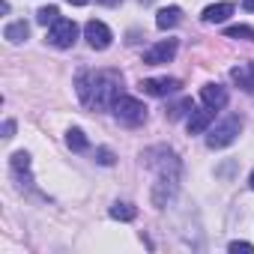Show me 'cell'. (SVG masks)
Listing matches in <instances>:
<instances>
[{
	"label": "cell",
	"instance_id": "ffe728a7",
	"mask_svg": "<svg viewBox=\"0 0 254 254\" xmlns=\"http://www.w3.org/2000/svg\"><path fill=\"white\" fill-rule=\"evenodd\" d=\"M96 162H99V165H114V153L102 147V150H96Z\"/></svg>",
	"mask_w": 254,
	"mask_h": 254
},
{
	"label": "cell",
	"instance_id": "ac0fdd59",
	"mask_svg": "<svg viewBox=\"0 0 254 254\" xmlns=\"http://www.w3.org/2000/svg\"><path fill=\"white\" fill-rule=\"evenodd\" d=\"M227 36H230V39H248V42H254V27L236 24V27H227Z\"/></svg>",
	"mask_w": 254,
	"mask_h": 254
},
{
	"label": "cell",
	"instance_id": "8fae6325",
	"mask_svg": "<svg viewBox=\"0 0 254 254\" xmlns=\"http://www.w3.org/2000/svg\"><path fill=\"white\" fill-rule=\"evenodd\" d=\"M230 78H233L245 93H254V63H242V66L230 69Z\"/></svg>",
	"mask_w": 254,
	"mask_h": 254
},
{
	"label": "cell",
	"instance_id": "8992f818",
	"mask_svg": "<svg viewBox=\"0 0 254 254\" xmlns=\"http://www.w3.org/2000/svg\"><path fill=\"white\" fill-rule=\"evenodd\" d=\"M84 36H87V42H90V48H96V51H105L108 45H111V30H108V24H102V21H87L84 24Z\"/></svg>",
	"mask_w": 254,
	"mask_h": 254
},
{
	"label": "cell",
	"instance_id": "7c38bea8",
	"mask_svg": "<svg viewBox=\"0 0 254 254\" xmlns=\"http://www.w3.org/2000/svg\"><path fill=\"white\" fill-rule=\"evenodd\" d=\"M183 21V9L180 6H165V9H159V15H156V27L159 30H171V27H177Z\"/></svg>",
	"mask_w": 254,
	"mask_h": 254
},
{
	"label": "cell",
	"instance_id": "d6986e66",
	"mask_svg": "<svg viewBox=\"0 0 254 254\" xmlns=\"http://www.w3.org/2000/svg\"><path fill=\"white\" fill-rule=\"evenodd\" d=\"M186 111H191V99H183V102L171 105V108H168V117H171V120H180Z\"/></svg>",
	"mask_w": 254,
	"mask_h": 254
},
{
	"label": "cell",
	"instance_id": "7402d4cb",
	"mask_svg": "<svg viewBox=\"0 0 254 254\" xmlns=\"http://www.w3.org/2000/svg\"><path fill=\"white\" fill-rule=\"evenodd\" d=\"M12 132H15V123L6 120V126H3V138H12Z\"/></svg>",
	"mask_w": 254,
	"mask_h": 254
},
{
	"label": "cell",
	"instance_id": "277c9868",
	"mask_svg": "<svg viewBox=\"0 0 254 254\" xmlns=\"http://www.w3.org/2000/svg\"><path fill=\"white\" fill-rule=\"evenodd\" d=\"M75 39H78V24L69 21V18H57L51 24V30H48V42L54 48H72Z\"/></svg>",
	"mask_w": 254,
	"mask_h": 254
},
{
	"label": "cell",
	"instance_id": "6da1fadb",
	"mask_svg": "<svg viewBox=\"0 0 254 254\" xmlns=\"http://www.w3.org/2000/svg\"><path fill=\"white\" fill-rule=\"evenodd\" d=\"M78 87V96L87 108H96V111H108L114 108V102L123 96L120 87H123V75L114 72V69H99V72H84L78 75L75 81Z\"/></svg>",
	"mask_w": 254,
	"mask_h": 254
},
{
	"label": "cell",
	"instance_id": "484cf974",
	"mask_svg": "<svg viewBox=\"0 0 254 254\" xmlns=\"http://www.w3.org/2000/svg\"><path fill=\"white\" fill-rule=\"evenodd\" d=\"M248 186H251V189H254V171H251V177H248Z\"/></svg>",
	"mask_w": 254,
	"mask_h": 254
},
{
	"label": "cell",
	"instance_id": "5b68a950",
	"mask_svg": "<svg viewBox=\"0 0 254 254\" xmlns=\"http://www.w3.org/2000/svg\"><path fill=\"white\" fill-rule=\"evenodd\" d=\"M174 57H177V39H162L159 45H153V48L144 51V63L147 66H165Z\"/></svg>",
	"mask_w": 254,
	"mask_h": 254
},
{
	"label": "cell",
	"instance_id": "5bb4252c",
	"mask_svg": "<svg viewBox=\"0 0 254 254\" xmlns=\"http://www.w3.org/2000/svg\"><path fill=\"white\" fill-rule=\"evenodd\" d=\"M135 215H138V209L132 203H114L111 206V218H117V221H132Z\"/></svg>",
	"mask_w": 254,
	"mask_h": 254
},
{
	"label": "cell",
	"instance_id": "e0dca14e",
	"mask_svg": "<svg viewBox=\"0 0 254 254\" xmlns=\"http://www.w3.org/2000/svg\"><path fill=\"white\" fill-rule=\"evenodd\" d=\"M57 18H60V9H57V6H42V9L36 12V21H39L42 27H48V24H54Z\"/></svg>",
	"mask_w": 254,
	"mask_h": 254
},
{
	"label": "cell",
	"instance_id": "3957f363",
	"mask_svg": "<svg viewBox=\"0 0 254 254\" xmlns=\"http://www.w3.org/2000/svg\"><path fill=\"white\" fill-rule=\"evenodd\" d=\"M111 111H114V117H117L120 123H126V126H138V123L147 120V108H144L138 99H132V96H120Z\"/></svg>",
	"mask_w": 254,
	"mask_h": 254
},
{
	"label": "cell",
	"instance_id": "7a4b0ae2",
	"mask_svg": "<svg viewBox=\"0 0 254 254\" xmlns=\"http://www.w3.org/2000/svg\"><path fill=\"white\" fill-rule=\"evenodd\" d=\"M239 129H242V120H239V117L221 120L218 126H212V129L206 132V147H209V150H221V147L233 144L236 135H239Z\"/></svg>",
	"mask_w": 254,
	"mask_h": 254
},
{
	"label": "cell",
	"instance_id": "9c48e42d",
	"mask_svg": "<svg viewBox=\"0 0 254 254\" xmlns=\"http://www.w3.org/2000/svg\"><path fill=\"white\" fill-rule=\"evenodd\" d=\"M200 99H203V105H206V108L221 111V108L227 105V90H224L221 84H206V87L200 90Z\"/></svg>",
	"mask_w": 254,
	"mask_h": 254
},
{
	"label": "cell",
	"instance_id": "d4e9b609",
	"mask_svg": "<svg viewBox=\"0 0 254 254\" xmlns=\"http://www.w3.org/2000/svg\"><path fill=\"white\" fill-rule=\"evenodd\" d=\"M99 3H105V6H117L120 0H99Z\"/></svg>",
	"mask_w": 254,
	"mask_h": 254
},
{
	"label": "cell",
	"instance_id": "cb8c5ba5",
	"mask_svg": "<svg viewBox=\"0 0 254 254\" xmlns=\"http://www.w3.org/2000/svg\"><path fill=\"white\" fill-rule=\"evenodd\" d=\"M66 3H72V6H84V3H90V0H66Z\"/></svg>",
	"mask_w": 254,
	"mask_h": 254
},
{
	"label": "cell",
	"instance_id": "9a60e30c",
	"mask_svg": "<svg viewBox=\"0 0 254 254\" xmlns=\"http://www.w3.org/2000/svg\"><path fill=\"white\" fill-rule=\"evenodd\" d=\"M66 144H69V150H75V153H84V150H87V135H84L81 129H69V135H66Z\"/></svg>",
	"mask_w": 254,
	"mask_h": 254
},
{
	"label": "cell",
	"instance_id": "ba28073f",
	"mask_svg": "<svg viewBox=\"0 0 254 254\" xmlns=\"http://www.w3.org/2000/svg\"><path fill=\"white\" fill-rule=\"evenodd\" d=\"M212 120H215V108L191 111V117H189V135H200V132H206L209 126H212Z\"/></svg>",
	"mask_w": 254,
	"mask_h": 254
},
{
	"label": "cell",
	"instance_id": "4fadbf2b",
	"mask_svg": "<svg viewBox=\"0 0 254 254\" xmlns=\"http://www.w3.org/2000/svg\"><path fill=\"white\" fill-rule=\"evenodd\" d=\"M27 33H30V27H27L24 21H12V24H6V30H3V36H6L9 42H24Z\"/></svg>",
	"mask_w": 254,
	"mask_h": 254
},
{
	"label": "cell",
	"instance_id": "603a6c76",
	"mask_svg": "<svg viewBox=\"0 0 254 254\" xmlns=\"http://www.w3.org/2000/svg\"><path fill=\"white\" fill-rule=\"evenodd\" d=\"M242 6H245L248 12H254V0H242Z\"/></svg>",
	"mask_w": 254,
	"mask_h": 254
},
{
	"label": "cell",
	"instance_id": "2e32d148",
	"mask_svg": "<svg viewBox=\"0 0 254 254\" xmlns=\"http://www.w3.org/2000/svg\"><path fill=\"white\" fill-rule=\"evenodd\" d=\"M12 171L27 180V177H30V156H27V153H15V156H12Z\"/></svg>",
	"mask_w": 254,
	"mask_h": 254
},
{
	"label": "cell",
	"instance_id": "30bf717a",
	"mask_svg": "<svg viewBox=\"0 0 254 254\" xmlns=\"http://www.w3.org/2000/svg\"><path fill=\"white\" fill-rule=\"evenodd\" d=\"M227 15H233V3H212V6H206L203 9V24H221V21H227Z\"/></svg>",
	"mask_w": 254,
	"mask_h": 254
},
{
	"label": "cell",
	"instance_id": "44dd1931",
	"mask_svg": "<svg viewBox=\"0 0 254 254\" xmlns=\"http://www.w3.org/2000/svg\"><path fill=\"white\" fill-rule=\"evenodd\" d=\"M230 251H254L251 242H230Z\"/></svg>",
	"mask_w": 254,
	"mask_h": 254
},
{
	"label": "cell",
	"instance_id": "52a82bcc",
	"mask_svg": "<svg viewBox=\"0 0 254 254\" xmlns=\"http://www.w3.org/2000/svg\"><path fill=\"white\" fill-rule=\"evenodd\" d=\"M141 90L147 96H171L180 90V81L177 78H144L141 81Z\"/></svg>",
	"mask_w": 254,
	"mask_h": 254
}]
</instances>
